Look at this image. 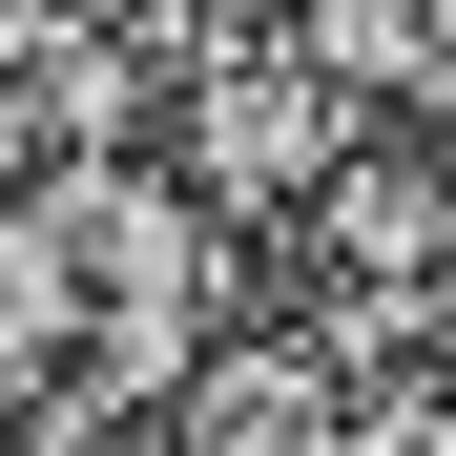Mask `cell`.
Masks as SVG:
<instances>
[{
  "instance_id": "277c9868",
  "label": "cell",
  "mask_w": 456,
  "mask_h": 456,
  "mask_svg": "<svg viewBox=\"0 0 456 456\" xmlns=\"http://www.w3.org/2000/svg\"><path fill=\"white\" fill-rule=\"evenodd\" d=\"M187 456H353V373L332 332H249L187 373Z\"/></svg>"
},
{
  "instance_id": "6da1fadb",
  "label": "cell",
  "mask_w": 456,
  "mask_h": 456,
  "mask_svg": "<svg viewBox=\"0 0 456 456\" xmlns=\"http://www.w3.org/2000/svg\"><path fill=\"white\" fill-rule=\"evenodd\" d=\"M62 290H84V373L104 395H187V373L228 353L249 249H228V208L187 167H84L62 187Z\"/></svg>"
},
{
  "instance_id": "8992f818",
  "label": "cell",
  "mask_w": 456,
  "mask_h": 456,
  "mask_svg": "<svg viewBox=\"0 0 456 456\" xmlns=\"http://www.w3.org/2000/svg\"><path fill=\"white\" fill-rule=\"evenodd\" d=\"M353 456H456V373H415V395H373V415H353Z\"/></svg>"
},
{
  "instance_id": "52a82bcc",
  "label": "cell",
  "mask_w": 456,
  "mask_h": 456,
  "mask_svg": "<svg viewBox=\"0 0 456 456\" xmlns=\"http://www.w3.org/2000/svg\"><path fill=\"white\" fill-rule=\"evenodd\" d=\"M42 456H104V436H42Z\"/></svg>"
},
{
  "instance_id": "7a4b0ae2",
  "label": "cell",
  "mask_w": 456,
  "mask_h": 456,
  "mask_svg": "<svg viewBox=\"0 0 456 456\" xmlns=\"http://www.w3.org/2000/svg\"><path fill=\"white\" fill-rule=\"evenodd\" d=\"M353 145H373V104L332 84L312 42H208L187 62V187L208 208H312Z\"/></svg>"
},
{
  "instance_id": "5b68a950",
  "label": "cell",
  "mask_w": 456,
  "mask_h": 456,
  "mask_svg": "<svg viewBox=\"0 0 456 456\" xmlns=\"http://www.w3.org/2000/svg\"><path fill=\"white\" fill-rule=\"evenodd\" d=\"M290 42L353 104H456V0H290Z\"/></svg>"
},
{
  "instance_id": "3957f363",
  "label": "cell",
  "mask_w": 456,
  "mask_h": 456,
  "mask_svg": "<svg viewBox=\"0 0 456 456\" xmlns=\"http://www.w3.org/2000/svg\"><path fill=\"white\" fill-rule=\"evenodd\" d=\"M312 208H332V270H353L332 353H395V332H456V167H395V145H353V167H332Z\"/></svg>"
}]
</instances>
